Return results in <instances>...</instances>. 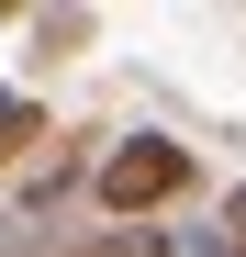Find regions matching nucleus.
I'll use <instances>...</instances> for the list:
<instances>
[{"mask_svg": "<svg viewBox=\"0 0 246 257\" xmlns=\"http://www.w3.org/2000/svg\"><path fill=\"white\" fill-rule=\"evenodd\" d=\"M78 257H179V246L146 235V224H112V235H78Z\"/></svg>", "mask_w": 246, "mask_h": 257, "instance_id": "2", "label": "nucleus"}, {"mask_svg": "<svg viewBox=\"0 0 246 257\" xmlns=\"http://www.w3.org/2000/svg\"><path fill=\"white\" fill-rule=\"evenodd\" d=\"M67 45H90V12H45L34 23V56H67Z\"/></svg>", "mask_w": 246, "mask_h": 257, "instance_id": "3", "label": "nucleus"}, {"mask_svg": "<svg viewBox=\"0 0 246 257\" xmlns=\"http://www.w3.org/2000/svg\"><path fill=\"white\" fill-rule=\"evenodd\" d=\"M190 179H201V168H190V146H168V135H123V146H101V157H90V190H101V212H112V224L168 212Z\"/></svg>", "mask_w": 246, "mask_h": 257, "instance_id": "1", "label": "nucleus"}, {"mask_svg": "<svg viewBox=\"0 0 246 257\" xmlns=\"http://www.w3.org/2000/svg\"><path fill=\"white\" fill-rule=\"evenodd\" d=\"M201 257H246V190H224V224H213V246Z\"/></svg>", "mask_w": 246, "mask_h": 257, "instance_id": "4", "label": "nucleus"}]
</instances>
